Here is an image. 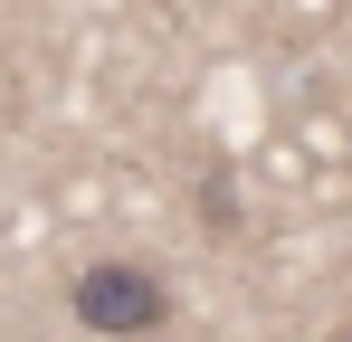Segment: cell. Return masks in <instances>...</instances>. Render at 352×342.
I'll use <instances>...</instances> for the list:
<instances>
[{"label": "cell", "mask_w": 352, "mask_h": 342, "mask_svg": "<svg viewBox=\"0 0 352 342\" xmlns=\"http://www.w3.org/2000/svg\"><path fill=\"white\" fill-rule=\"evenodd\" d=\"M333 342H352V323H343V333H333Z\"/></svg>", "instance_id": "7a4b0ae2"}, {"label": "cell", "mask_w": 352, "mask_h": 342, "mask_svg": "<svg viewBox=\"0 0 352 342\" xmlns=\"http://www.w3.org/2000/svg\"><path fill=\"white\" fill-rule=\"evenodd\" d=\"M67 314H76L86 333H105V342H143V333H162L172 285L153 276V266H133V257H96V266L76 276V295H67Z\"/></svg>", "instance_id": "6da1fadb"}]
</instances>
